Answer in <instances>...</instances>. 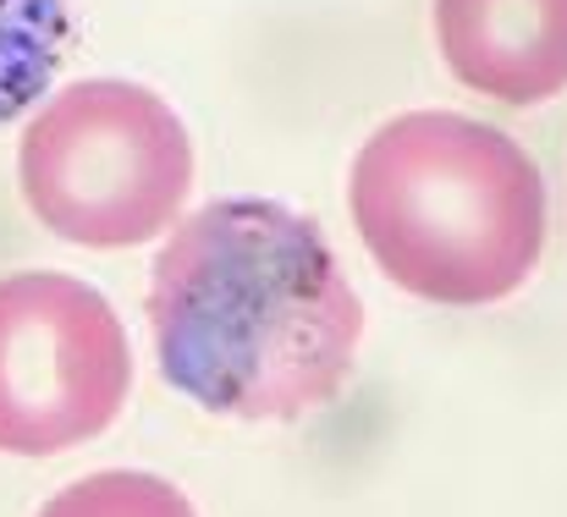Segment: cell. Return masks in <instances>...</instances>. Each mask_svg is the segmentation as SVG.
<instances>
[{"instance_id":"6da1fadb","label":"cell","mask_w":567,"mask_h":517,"mask_svg":"<svg viewBox=\"0 0 567 517\" xmlns=\"http://www.w3.org/2000/svg\"><path fill=\"white\" fill-rule=\"evenodd\" d=\"M150 331L161 374L204 413L287 424L342 396L364 303L309 215L215 198L155 254Z\"/></svg>"},{"instance_id":"7a4b0ae2","label":"cell","mask_w":567,"mask_h":517,"mask_svg":"<svg viewBox=\"0 0 567 517\" xmlns=\"http://www.w3.org/2000/svg\"><path fill=\"white\" fill-rule=\"evenodd\" d=\"M348 209L380 276L446 309L513 298L546 248L540 166L457 111L380 122L353 155Z\"/></svg>"},{"instance_id":"3957f363","label":"cell","mask_w":567,"mask_h":517,"mask_svg":"<svg viewBox=\"0 0 567 517\" xmlns=\"http://www.w3.org/2000/svg\"><path fill=\"white\" fill-rule=\"evenodd\" d=\"M17 182L44 231L78 248H138L172 231L193 193V138L144 83L89 77L22 127Z\"/></svg>"},{"instance_id":"277c9868","label":"cell","mask_w":567,"mask_h":517,"mask_svg":"<svg viewBox=\"0 0 567 517\" xmlns=\"http://www.w3.org/2000/svg\"><path fill=\"white\" fill-rule=\"evenodd\" d=\"M133 391V347L78 276H0V452L55 457L105 435Z\"/></svg>"},{"instance_id":"5b68a950","label":"cell","mask_w":567,"mask_h":517,"mask_svg":"<svg viewBox=\"0 0 567 517\" xmlns=\"http://www.w3.org/2000/svg\"><path fill=\"white\" fill-rule=\"evenodd\" d=\"M446 72L496 105H546L567 89V0H435Z\"/></svg>"},{"instance_id":"8992f818","label":"cell","mask_w":567,"mask_h":517,"mask_svg":"<svg viewBox=\"0 0 567 517\" xmlns=\"http://www.w3.org/2000/svg\"><path fill=\"white\" fill-rule=\"evenodd\" d=\"M66 33V0H0V122L22 116L50 89Z\"/></svg>"},{"instance_id":"52a82bcc","label":"cell","mask_w":567,"mask_h":517,"mask_svg":"<svg viewBox=\"0 0 567 517\" xmlns=\"http://www.w3.org/2000/svg\"><path fill=\"white\" fill-rule=\"evenodd\" d=\"M39 517H198L193 502L161 474L138 468H100L61 496H50Z\"/></svg>"}]
</instances>
